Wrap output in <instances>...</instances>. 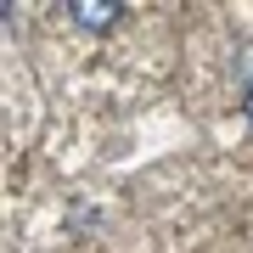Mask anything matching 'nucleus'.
I'll list each match as a JSON object with an SVG mask.
<instances>
[{
  "label": "nucleus",
  "mask_w": 253,
  "mask_h": 253,
  "mask_svg": "<svg viewBox=\"0 0 253 253\" xmlns=\"http://www.w3.org/2000/svg\"><path fill=\"white\" fill-rule=\"evenodd\" d=\"M68 11H73V23H79V28H113L124 6H113V0H73Z\"/></svg>",
  "instance_id": "f257e3e1"
},
{
  "label": "nucleus",
  "mask_w": 253,
  "mask_h": 253,
  "mask_svg": "<svg viewBox=\"0 0 253 253\" xmlns=\"http://www.w3.org/2000/svg\"><path fill=\"white\" fill-rule=\"evenodd\" d=\"M242 107H248V118H253V84H248V101H242Z\"/></svg>",
  "instance_id": "f03ea898"
}]
</instances>
